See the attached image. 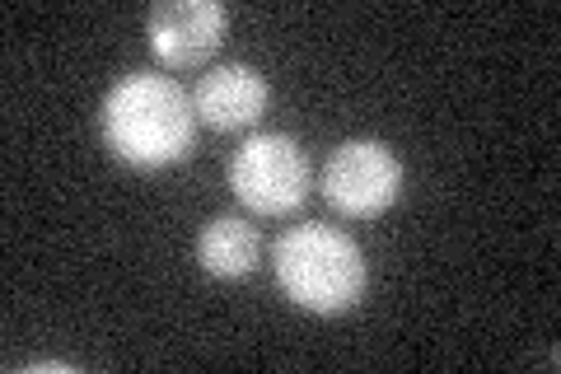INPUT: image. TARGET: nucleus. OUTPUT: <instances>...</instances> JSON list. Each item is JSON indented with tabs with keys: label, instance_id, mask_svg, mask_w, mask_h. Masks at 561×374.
<instances>
[{
	"label": "nucleus",
	"instance_id": "4",
	"mask_svg": "<svg viewBox=\"0 0 561 374\" xmlns=\"http://www.w3.org/2000/svg\"><path fill=\"white\" fill-rule=\"evenodd\" d=\"M402 197V165L383 140H342L323 165V202L351 220H375Z\"/></svg>",
	"mask_w": 561,
	"mask_h": 374
},
{
	"label": "nucleus",
	"instance_id": "6",
	"mask_svg": "<svg viewBox=\"0 0 561 374\" xmlns=\"http://www.w3.org/2000/svg\"><path fill=\"white\" fill-rule=\"evenodd\" d=\"M267 103H272L267 80H262L253 66H243V61L210 66L206 76L197 80V89H192V109H197V122H206L210 132L257 127L262 113H267Z\"/></svg>",
	"mask_w": 561,
	"mask_h": 374
},
{
	"label": "nucleus",
	"instance_id": "2",
	"mask_svg": "<svg viewBox=\"0 0 561 374\" xmlns=\"http://www.w3.org/2000/svg\"><path fill=\"white\" fill-rule=\"evenodd\" d=\"M272 272L280 295L305 314H346L365 295L360 243L332 225H295L272 248Z\"/></svg>",
	"mask_w": 561,
	"mask_h": 374
},
{
	"label": "nucleus",
	"instance_id": "3",
	"mask_svg": "<svg viewBox=\"0 0 561 374\" xmlns=\"http://www.w3.org/2000/svg\"><path fill=\"white\" fill-rule=\"evenodd\" d=\"M230 188L253 216H290L309 197L313 169L295 136L257 132L230 159Z\"/></svg>",
	"mask_w": 561,
	"mask_h": 374
},
{
	"label": "nucleus",
	"instance_id": "7",
	"mask_svg": "<svg viewBox=\"0 0 561 374\" xmlns=\"http://www.w3.org/2000/svg\"><path fill=\"white\" fill-rule=\"evenodd\" d=\"M257 253H262L257 225H249L243 216H216L197 235V262L206 267L210 276H220V281L253 276Z\"/></svg>",
	"mask_w": 561,
	"mask_h": 374
},
{
	"label": "nucleus",
	"instance_id": "1",
	"mask_svg": "<svg viewBox=\"0 0 561 374\" xmlns=\"http://www.w3.org/2000/svg\"><path fill=\"white\" fill-rule=\"evenodd\" d=\"M103 150L131 169H169L183 165L197 140V109L183 84L160 70H131L99 103Z\"/></svg>",
	"mask_w": 561,
	"mask_h": 374
},
{
	"label": "nucleus",
	"instance_id": "5",
	"mask_svg": "<svg viewBox=\"0 0 561 374\" xmlns=\"http://www.w3.org/2000/svg\"><path fill=\"white\" fill-rule=\"evenodd\" d=\"M230 10L220 0H164L150 10V47L169 70H197L220 52Z\"/></svg>",
	"mask_w": 561,
	"mask_h": 374
}]
</instances>
